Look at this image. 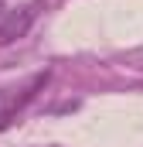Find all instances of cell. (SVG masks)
<instances>
[{"instance_id": "cell-2", "label": "cell", "mask_w": 143, "mask_h": 147, "mask_svg": "<svg viewBox=\"0 0 143 147\" xmlns=\"http://www.w3.org/2000/svg\"><path fill=\"white\" fill-rule=\"evenodd\" d=\"M48 79H51V72H37L34 79H31V86L24 89V96H21V99H14V103H10L7 110L0 113V127H10V123H14V116L24 110V106H27V103L34 99V96L41 92V89H44V86H48Z\"/></svg>"}, {"instance_id": "cell-1", "label": "cell", "mask_w": 143, "mask_h": 147, "mask_svg": "<svg viewBox=\"0 0 143 147\" xmlns=\"http://www.w3.org/2000/svg\"><path fill=\"white\" fill-rule=\"evenodd\" d=\"M37 10H41V3H27V7L10 10V14L0 21V48H3V45H14L17 38L27 34V31H31V24L37 21Z\"/></svg>"}]
</instances>
